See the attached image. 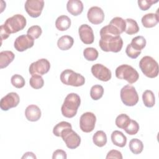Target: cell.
Here are the masks:
<instances>
[{
	"label": "cell",
	"instance_id": "obj_1",
	"mask_svg": "<svg viewBox=\"0 0 159 159\" xmlns=\"http://www.w3.org/2000/svg\"><path fill=\"white\" fill-rule=\"evenodd\" d=\"M100 36L99 45L102 51L117 53L121 50L123 46V40L120 35L112 34L101 29L100 30Z\"/></svg>",
	"mask_w": 159,
	"mask_h": 159
},
{
	"label": "cell",
	"instance_id": "obj_2",
	"mask_svg": "<svg viewBox=\"0 0 159 159\" xmlns=\"http://www.w3.org/2000/svg\"><path fill=\"white\" fill-rule=\"evenodd\" d=\"M80 104L81 99L78 94L74 93L68 94L66 96L61 107L62 115L67 118L75 117Z\"/></svg>",
	"mask_w": 159,
	"mask_h": 159
},
{
	"label": "cell",
	"instance_id": "obj_3",
	"mask_svg": "<svg viewBox=\"0 0 159 159\" xmlns=\"http://www.w3.org/2000/svg\"><path fill=\"white\" fill-rule=\"evenodd\" d=\"M139 67L142 73L148 78H154L158 75V64L152 57L145 56L139 62Z\"/></svg>",
	"mask_w": 159,
	"mask_h": 159
},
{
	"label": "cell",
	"instance_id": "obj_4",
	"mask_svg": "<svg viewBox=\"0 0 159 159\" xmlns=\"http://www.w3.org/2000/svg\"><path fill=\"white\" fill-rule=\"evenodd\" d=\"M116 76L118 79L125 80L130 84L135 83L139 78L137 71L132 66L123 64L119 66L116 70Z\"/></svg>",
	"mask_w": 159,
	"mask_h": 159
},
{
	"label": "cell",
	"instance_id": "obj_5",
	"mask_svg": "<svg viewBox=\"0 0 159 159\" xmlns=\"http://www.w3.org/2000/svg\"><path fill=\"white\" fill-rule=\"evenodd\" d=\"M60 78L63 84L68 86L78 87L83 86L85 83V78L83 76L70 69L63 71L60 74Z\"/></svg>",
	"mask_w": 159,
	"mask_h": 159
},
{
	"label": "cell",
	"instance_id": "obj_6",
	"mask_svg": "<svg viewBox=\"0 0 159 159\" xmlns=\"http://www.w3.org/2000/svg\"><path fill=\"white\" fill-rule=\"evenodd\" d=\"M26 24L27 21L25 17L22 14H17L7 19L3 25L11 34L24 29Z\"/></svg>",
	"mask_w": 159,
	"mask_h": 159
},
{
	"label": "cell",
	"instance_id": "obj_7",
	"mask_svg": "<svg viewBox=\"0 0 159 159\" xmlns=\"http://www.w3.org/2000/svg\"><path fill=\"white\" fill-rule=\"evenodd\" d=\"M120 99L122 102L127 106H134L139 101V96L135 88L130 84L122 87L120 90Z\"/></svg>",
	"mask_w": 159,
	"mask_h": 159
},
{
	"label": "cell",
	"instance_id": "obj_8",
	"mask_svg": "<svg viewBox=\"0 0 159 159\" xmlns=\"http://www.w3.org/2000/svg\"><path fill=\"white\" fill-rule=\"evenodd\" d=\"M60 137L70 149H75L80 145L81 138L77 133L72 130V128L65 129L61 132Z\"/></svg>",
	"mask_w": 159,
	"mask_h": 159
},
{
	"label": "cell",
	"instance_id": "obj_9",
	"mask_svg": "<svg viewBox=\"0 0 159 159\" xmlns=\"http://www.w3.org/2000/svg\"><path fill=\"white\" fill-rule=\"evenodd\" d=\"M50 68L49 61L45 58H41L32 63L29 66V73L32 76H42L47 73Z\"/></svg>",
	"mask_w": 159,
	"mask_h": 159
},
{
	"label": "cell",
	"instance_id": "obj_10",
	"mask_svg": "<svg viewBox=\"0 0 159 159\" xmlns=\"http://www.w3.org/2000/svg\"><path fill=\"white\" fill-rule=\"evenodd\" d=\"M96 117L93 112H86L83 114L80 119L81 130L86 133L92 132L95 127Z\"/></svg>",
	"mask_w": 159,
	"mask_h": 159
},
{
	"label": "cell",
	"instance_id": "obj_11",
	"mask_svg": "<svg viewBox=\"0 0 159 159\" xmlns=\"http://www.w3.org/2000/svg\"><path fill=\"white\" fill-rule=\"evenodd\" d=\"M44 6L43 0H27L24 7L27 13L32 17L36 18L40 16Z\"/></svg>",
	"mask_w": 159,
	"mask_h": 159
},
{
	"label": "cell",
	"instance_id": "obj_12",
	"mask_svg": "<svg viewBox=\"0 0 159 159\" xmlns=\"http://www.w3.org/2000/svg\"><path fill=\"white\" fill-rule=\"evenodd\" d=\"M91 71L95 78L102 81H108L111 80L112 76L111 70L100 63L93 65Z\"/></svg>",
	"mask_w": 159,
	"mask_h": 159
},
{
	"label": "cell",
	"instance_id": "obj_13",
	"mask_svg": "<svg viewBox=\"0 0 159 159\" xmlns=\"http://www.w3.org/2000/svg\"><path fill=\"white\" fill-rule=\"evenodd\" d=\"M20 101V98L17 93L11 92L4 96L0 102V107L2 111H6L11 108L16 107Z\"/></svg>",
	"mask_w": 159,
	"mask_h": 159
},
{
	"label": "cell",
	"instance_id": "obj_14",
	"mask_svg": "<svg viewBox=\"0 0 159 159\" xmlns=\"http://www.w3.org/2000/svg\"><path fill=\"white\" fill-rule=\"evenodd\" d=\"M34 39L27 35H21L17 37L14 43L15 49L18 52H24L34 46Z\"/></svg>",
	"mask_w": 159,
	"mask_h": 159
},
{
	"label": "cell",
	"instance_id": "obj_15",
	"mask_svg": "<svg viewBox=\"0 0 159 159\" xmlns=\"http://www.w3.org/2000/svg\"><path fill=\"white\" fill-rule=\"evenodd\" d=\"M87 17L91 23L97 25L102 23L104 20V13L101 7L93 6L88 10Z\"/></svg>",
	"mask_w": 159,
	"mask_h": 159
},
{
	"label": "cell",
	"instance_id": "obj_16",
	"mask_svg": "<svg viewBox=\"0 0 159 159\" xmlns=\"http://www.w3.org/2000/svg\"><path fill=\"white\" fill-rule=\"evenodd\" d=\"M81 40L84 44H91L94 40V35L92 28L88 24H82L78 29Z\"/></svg>",
	"mask_w": 159,
	"mask_h": 159
},
{
	"label": "cell",
	"instance_id": "obj_17",
	"mask_svg": "<svg viewBox=\"0 0 159 159\" xmlns=\"http://www.w3.org/2000/svg\"><path fill=\"white\" fill-rule=\"evenodd\" d=\"M40 109L35 104L28 106L25 110V116L27 119L31 122H35L40 119L41 117Z\"/></svg>",
	"mask_w": 159,
	"mask_h": 159
},
{
	"label": "cell",
	"instance_id": "obj_18",
	"mask_svg": "<svg viewBox=\"0 0 159 159\" xmlns=\"http://www.w3.org/2000/svg\"><path fill=\"white\" fill-rule=\"evenodd\" d=\"M66 9L71 15L77 16L83 12V4L80 0H69L66 4Z\"/></svg>",
	"mask_w": 159,
	"mask_h": 159
},
{
	"label": "cell",
	"instance_id": "obj_19",
	"mask_svg": "<svg viewBox=\"0 0 159 159\" xmlns=\"http://www.w3.org/2000/svg\"><path fill=\"white\" fill-rule=\"evenodd\" d=\"M142 24L146 28L155 27L159 22L158 15L157 13H148L145 14L141 19Z\"/></svg>",
	"mask_w": 159,
	"mask_h": 159
},
{
	"label": "cell",
	"instance_id": "obj_20",
	"mask_svg": "<svg viewBox=\"0 0 159 159\" xmlns=\"http://www.w3.org/2000/svg\"><path fill=\"white\" fill-rule=\"evenodd\" d=\"M111 140L114 145L119 147H124L127 143V137L120 131L114 130L111 134Z\"/></svg>",
	"mask_w": 159,
	"mask_h": 159
},
{
	"label": "cell",
	"instance_id": "obj_21",
	"mask_svg": "<svg viewBox=\"0 0 159 159\" xmlns=\"http://www.w3.org/2000/svg\"><path fill=\"white\" fill-rule=\"evenodd\" d=\"M15 55L11 51L6 50L0 52V68L7 67L14 59Z\"/></svg>",
	"mask_w": 159,
	"mask_h": 159
},
{
	"label": "cell",
	"instance_id": "obj_22",
	"mask_svg": "<svg viewBox=\"0 0 159 159\" xmlns=\"http://www.w3.org/2000/svg\"><path fill=\"white\" fill-rule=\"evenodd\" d=\"M74 39L70 35H63L57 41V46L61 50H67L72 47Z\"/></svg>",
	"mask_w": 159,
	"mask_h": 159
},
{
	"label": "cell",
	"instance_id": "obj_23",
	"mask_svg": "<svg viewBox=\"0 0 159 159\" xmlns=\"http://www.w3.org/2000/svg\"><path fill=\"white\" fill-rule=\"evenodd\" d=\"M71 26L70 19L65 15L59 16L55 21V27L60 31H65Z\"/></svg>",
	"mask_w": 159,
	"mask_h": 159
},
{
	"label": "cell",
	"instance_id": "obj_24",
	"mask_svg": "<svg viewBox=\"0 0 159 159\" xmlns=\"http://www.w3.org/2000/svg\"><path fill=\"white\" fill-rule=\"evenodd\" d=\"M93 141L94 145L99 147H104L107 143V136L102 130L97 131L93 136Z\"/></svg>",
	"mask_w": 159,
	"mask_h": 159
},
{
	"label": "cell",
	"instance_id": "obj_25",
	"mask_svg": "<svg viewBox=\"0 0 159 159\" xmlns=\"http://www.w3.org/2000/svg\"><path fill=\"white\" fill-rule=\"evenodd\" d=\"M125 21V32L129 35H133L137 34L139 31V27L137 22L130 18H127Z\"/></svg>",
	"mask_w": 159,
	"mask_h": 159
},
{
	"label": "cell",
	"instance_id": "obj_26",
	"mask_svg": "<svg viewBox=\"0 0 159 159\" xmlns=\"http://www.w3.org/2000/svg\"><path fill=\"white\" fill-rule=\"evenodd\" d=\"M142 100L144 105L147 107H152L155 103V95L151 90H145L142 94Z\"/></svg>",
	"mask_w": 159,
	"mask_h": 159
},
{
	"label": "cell",
	"instance_id": "obj_27",
	"mask_svg": "<svg viewBox=\"0 0 159 159\" xmlns=\"http://www.w3.org/2000/svg\"><path fill=\"white\" fill-rule=\"evenodd\" d=\"M130 150L135 155L140 153L143 149V142L138 139H132L129 142Z\"/></svg>",
	"mask_w": 159,
	"mask_h": 159
},
{
	"label": "cell",
	"instance_id": "obj_28",
	"mask_svg": "<svg viewBox=\"0 0 159 159\" xmlns=\"http://www.w3.org/2000/svg\"><path fill=\"white\" fill-rule=\"evenodd\" d=\"M146 43L145 39L143 36L139 35L133 38L130 44L135 50L141 51L145 47Z\"/></svg>",
	"mask_w": 159,
	"mask_h": 159
},
{
	"label": "cell",
	"instance_id": "obj_29",
	"mask_svg": "<svg viewBox=\"0 0 159 159\" xmlns=\"http://www.w3.org/2000/svg\"><path fill=\"white\" fill-rule=\"evenodd\" d=\"M130 118L125 114H119L116 119V125L117 127L122 129H125L130 122Z\"/></svg>",
	"mask_w": 159,
	"mask_h": 159
},
{
	"label": "cell",
	"instance_id": "obj_30",
	"mask_svg": "<svg viewBox=\"0 0 159 159\" xmlns=\"http://www.w3.org/2000/svg\"><path fill=\"white\" fill-rule=\"evenodd\" d=\"M104 94V88L101 85L95 84L90 90V96L93 100H98L101 98Z\"/></svg>",
	"mask_w": 159,
	"mask_h": 159
},
{
	"label": "cell",
	"instance_id": "obj_31",
	"mask_svg": "<svg viewBox=\"0 0 159 159\" xmlns=\"http://www.w3.org/2000/svg\"><path fill=\"white\" fill-rule=\"evenodd\" d=\"M110 24L114 25L120 33V34L125 32V21L122 17H114L111 22H109Z\"/></svg>",
	"mask_w": 159,
	"mask_h": 159
},
{
	"label": "cell",
	"instance_id": "obj_32",
	"mask_svg": "<svg viewBox=\"0 0 159 159\" xmlns=\"http://www.w3.org/2000/svg\"><path fill=\"white\" fill-rule=\"evenodd\" d=\"M68 128H72L70 123L65 121H61L57 124L53 129V134L57 137H60L61 134L63 131Z\"/></svg>",
	"mask_w": 159,
	"mask_h": 159
},
{
	"label": "cell",
	"instance_id": "obj_33",
	"mask_svg": "<svg viewBox=\"0 0 159 159\" xmlns=\"http://www.w3.org/2000/svg\"><path fill=\"white\" fill-rule=\"evenodd\" d=\"M98 50L93 47L86 48L83 50V55L88 61H94L98 57Z\"/></svg>",
	"mask_w": 159,
	"mask_h": 159
},
{
	"label": "cell",
	"instance_id": "obj_34",
	"mask_svg": "<svg viewBox=\"0 0 159 159\" xmlns=\"http://www.w3.org/2000/svg\"><path fill=\"white\" fill-rule=\"evenodd\" d=\"M30 85L34 89H37L42 88L44 84V81L42 76L40 75H34L30 78L29 80Z\"/></svg>",
	"mask_w": 159,
	"mask_h": 159
},
{
	"label": "cell",
	"instance_id": "obj_35",
	"mask_svg": "<svg viewBox=\"0 0 159 159\" xmlns=\"http://www.w3.org/2000/svg\"><path fill=\"white\" fill-rule=\"evenodd\" d=\"M11 84L13 86L16 88H22L25 85V80L24 78L20 75L16 74L14 75L11 79Z\"/></svg>",
	"mask_w": 159,
	"mask_h": 159
},
{
	"label": "cell",
	"instance_id": "obj_36",
	"mask_svg": "<svg viewBox=\"0 0 159 159\" xmlns=\"http://www.w3.org/2000/svg\"><path fill=\"white\" fill-rule=\"evenodd\" d=\"M42 33V30L39 25H32L28 29L27 32V35L33 39H38L41 35Z\"/></svg>",
	"mask_w": 159,
	"mask_h": 159
},
{
	"label": "cell",
	"instance_id": "obj_37",
	"mask_svg": "<svg viewBox=\"0 0 159 159\" xmlns=\"http://www.w3.org/2000/svg\"><path fill=\"white\" fill-rule=\"evenodd\" d=\"M139 125L137 123V121L134 120H130V122L129 124L127 125V127L124 129L125 132L130 135H135L139 130Z\"/></svg>",
	"mask_w": 159,
	"mask_h": 159
},
{
	"label": "cell",
	"instance_id": "obj_38",
	"mask_svg": "<svg viewBox=\"0 0 159 159\" xmlns=\"http://www.w3.org/2000/svg\"><path fill=\"white\" fill-rule=\"evenodd\" d=\"M158 1H153V0H139L137 1L139 8L142 11L148 10L152 4L158 2Z\"/></svg>",
	"mask_w": 159,
	"mask_h": 159
},
{
	"label": "cell",
	"instance_id": "obj_39",
	"mask_svg": "<svg viewBox=\"0 0 159 159\" xmlns=\"http://www.w3.org/2000/svg\"><path fill=\"white\" fill-rule=\"evenodd\" d=\"M125 53L127 54V55L132 58V59H135L137 58L141 53V51H137V50H135V49H134L132 46L130 45V44H128L127 47H126V49H125Z\"/></svg>",
	"mask_w": 159,
	"mask_h": 159
},
{
	"label": "cell",
	"instance_id": "obj_40",
	"mask_svg": "<svg viewBox=\"0 0 159 159\" xmlns=\"http://www.w3.org/2000/svg\"><path fill=\"white\" fill-rule=\"evenodd\" d=\"M107 159L109 158H117V159H122V155L120 152L116 150H110L106 157Z\"/></svg>",
	"mask_w": 159,
	"mask_h": 159
},
{
	"label": "cell",
	"instance_id": "obj_41",
	"mask_svg": "<svg viewBox=\"0 0 159 159\" xmlns=\"http://www.w3.org/2000/svg\"><path fill=\"white\" fill-rule=\"evenodd\" d=\"M66 158H67L66 153L63 150L58 149L53 153V155H52V158L53 159H59V158L66 159Z\"/></svg>",
	"mask_w": 159,
	"mask_h": 159
},
{
	"label": "cell",
	"instance_id": "obj_42",
	"mask_svg": "<svg viewBox=\"0 0 159 159\" xmlns=\"http://www.w3.org/2000/svg\"><path fill=\"white\" fill-rule=\"evenodd\" d=\"M0 35H1V40H5L6 39H7L9 35H11L8 31L6 30V29L4 27L3 24L1 25L0 27Z\"/></svg>",
	"mask_w": 159,
	"mask_h": 159
},
{
	"label": "cell",
	"instance_id": "obj_43",
	"mask_svg": "<svg viewBox=\"0 0 159 159\" xmlns=\"http://www.w3.org/2000/svg\"><path fill=\"white\" fill-rule=\"evenodd\" d=\"M22 158H37L35 154L31 152H26L24 154V155L22 157Z\"/></svg>",
	"mask_w": 159,
	"mask_h": 159
}]
</instances>
